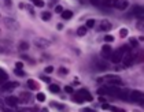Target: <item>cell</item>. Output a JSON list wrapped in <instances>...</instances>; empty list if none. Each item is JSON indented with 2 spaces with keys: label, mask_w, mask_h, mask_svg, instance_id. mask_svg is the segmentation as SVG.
I'll return each mask as SVG.
<instances>
[{
  "label": "cell",
  "mask_w": 144,
  "mask_h": 112,
  "mask_svg": "<svg viewBox=\"0 0 144 112\" xmlns=\"http://www.w3.org/2000/svg\"><path fill=\"white\" fill-rule=\"evenodd\" d=\"M119 92H121V89L117 86H103L100 87V89L98 90L99 94H107V96H114V97H118Z\"/></svg>",
  "instance_id": "1"
},
{
  "label": "cell",
  "mask_w": 144,
  "mask_h": 112,
  "mask_svg": "<svg viewBox=\"0 0 144 112\" xmlns=\"http://www.w3.org/2000/svg\"><path fill=\"white\" fill-rule=\"evenodd\" d=\"M129 100L134 101V103H141L144 100V93L140 90H133V92H131V94H129Z\"/></svg>",
  "instance_id": "2"
},
{
  "label": "cell",
  "mask_w": 144,
  "mask_h": 112,
  "mask_svg": "<svg viewBox=\"0 0 144 112\" xmlns=\"http://www.w3.org/2000/svg\"><path fill=\"white\" fill-rule=\"evenodd\" d=\"M122 57H124V53L121 52V49H117V51H113L111 56H110V60L117 64V63L122 62Z\"/></svg>",
  "instance_id": "3"
},
{
  "label": "cell",
  "mask_w": 144,
  "mask_h": 112,
  "mask_svg": "<svg viewBox=\"0 0 144 112\" xmlns=\"http://www.w3.org/2000/svg\"><path fill=\"white\" fill-rule=\"evenodd\" d=\"M106 79H107V82L110 84V86H119V85H122L121 78H118L115 75H107V77H106Z\"/></svg>",
  "instance_id": "4"
},
{
  "label": "cell",
  "mask_w": 144,
  "mask_h": 112,
  "mask_svg": "<svg viewBox=\"0 0 144 112\" xmlns=\"http://www.w3.org/2000/svg\"><path fill=\"white\" fill-rule=\"evenodd\" d=\"M132 14L136 15L139 19H144V7L143 6H134L132 10Z\"/></svg>",
  "instance_id": "5"
},
{
  "label": "cell",
  "mask_w": 144,
  "mask_h": 112,
  "mask_svg": "<svg viewBox=\"0 0 144 112\" xmlns=\"http://www.w3.org/2000/svg\"><path fill=\"white\" fill-rule=\"evenodd\" d=\"M4 23H6V26L8 29H11V30H15V29H18V22L15 21V19L12 18H7L6 21H4Z\"/></svg>",
  "instance_id": "6"
},
{
  "label": "cell",
  "mask_w": 144,
  "mask_h": 112,
  "mask_svg": "<svg viewBox=\"0 0 144 112\" xmlns=\"http://www.w3.org/2000/svg\"><path fill=\"white\" fill-rule=\"evenodd\" d=\"M17 86H18L17 82H6V84L2 85V90H3V92H10V90L15 89Z\"/></svg>",
  "instance_id": "7"
},
{
  "label": "cell",
  "mask_w": 144,
  "mask_h": 112,
  "mask_svg": "<svg viewBox=\"0 0 144 112\" xmlns=\"http://www.w3.org/2000/svg\"><path fill=\"white\" fill-rule=\"evenodd\" d=\"M19 103V99L15 96H8L7 99H6V104L10 105V107H17Z\"/></svg>",
  "instance_id": "8"
},
{
  "label": "cell",
  "mask_w": 144,
  "mask_h": 112,
  "mask_svg": "<svg viewBox=\"0 0 144 112\" xmlns=\"http://www.w3.org/2000/svg\"><path fill=\"white\" fill-rule=\"evenodd\" d=\"M77 93H78V94H80L81 97H83L84 100H86V101H92V100H93L92 94H91L88 90H85V89H81V90H78V92H77Z\"/></svg>",
  "instance_id": "9"
},
{
  "label": "cell",
  "mask_w": 144,
  "mask_h": 112,
  "mask_svg": "<svg viewBox=\"0 0 144 112\" xmlns=\"http://www.w3.org/2000/svg\"><path fill=\"white\" fill-rule=\"evenodd\" d=\"M111 53H113L111 47H110V45H103V48H102V56H103V57H106V59H110Z\"/></svg>",
  "instance_id": "10"
},
{
  "label": "cell",
  "mask_w": 144,
  "mask_h": 112,
  "mask_svg": "<svg viewBox=\"0 0 144 112\" xmlns=\"http://www.w3.org/2000/svg\"><path fill=\"white\" fill-rule=\"evenodd\" d=\"M133 60H134V56L132 55V53H126L124 57V66L125 67H129L133 64Z\"/></svg>",
  "instance_id": "11"
},
{
  "label": "cell",
  "mask_w": 144,
  "mask_h": 112,
  "mask_svg": "<svg viewBox=\"0 0 144 112\" xmlns=\"http://www.w3.org/2000/svg\"><path fill=\"white\" fill-rule=\"evenodd\" d=\"M35 44L37 47H40V48H47V47H50V41L45 40V38H36L35 40Z\"/></svg>",
  "instance_id": "12"
},
{
  "label": "cell",
  "mask_w": 144,
  "mask_h": 112,
  "mask_svg": "<svg viewBox=\"0 0 144 112\" xmlns=\"http://www.w3.org/2000/svg\"><path fill=\"white\" fill-rule=\"evenodd\" d=\"M129 6L128 2H125V0H117V2H114V7H117L119 10H125Z\"/></svg>",
  "instance_id": "13"
},
{
  "label": "cell",
  "mask_w": 144,
  "mask_h": 112,
  "mask_svg": "<svg viewBox=\"0 0 144 112\" xmlns=\"http://www.w3.org/2000/svg\"><path fill=\"white\" fill-rule=\"evenodd\" d=\"M8 79V75H7V72L4 71L3 69H0V85H3V84H6Z\"/></svg>",
  "instance_id": "14"
},
{
  "label": "cell",
  "mask_w": 144,
  "mask_h": 112,
  "mask_svg": "<svg viewBox=\"0 0 144 112\" xmlns=\"http://www.w3.org/2000/svg\"><path fill=\"white\" fill-rule=\"evenodd\" d=\"M129 94H131V92L129 90H122L119 92V94H118V99H121V100H129Z\"/></svg>",
  "instance_id": "15"
},
{
  "label": "cell",
  "mask_w": 144,
  "mask_h": 112,
  "mask_svg": "<svg viewBox=\"0 0 144 112\" xmlns=\"http://www.w3.org/2000/svg\"><path fill=\"white\" fill-rule=\"evenodd\" d=\"M110 29H111V23L108 21H103L100 23V30H110Z\"/></svg>",
  "instance_id": "16"
},
{
  "label": "cell",
  "mask_w": 144,
  "mask_h": 112,
  "mask_svg": "<svg viewBox=\"0 0 144 112\" xmlns=\"http://www.w3.org/2000/svg\"><path fill=\"white\" fill-rule=\"evenodd\" d=\"M73 17V11H69V10H63V12H62V18L63 19H70Z\"/></svg>",
  "instance_id": "17"
},
{
  "label": "cell",
  "mask_w": 144,
  "mask_h": 112,
  "mask_svg": "<svg viewBox=\"0 0 144 112\" xmlns=\"http://www.w3.org/2000/svg\"><path fill=\"white\" fill-rule=\"evenodd\" d=\"M96 66H98L99 70H107L108 69V64L106 62H98V63H96Z\"/></svg>",
  "instance_id": "18"
},
{
  "label": "cell",
  "mask_w": 144,
  "mask_h": 112,
  "mask_svg": "<svg viewBox=\"0 0 144 112\" xmlns=\"http://www.w3.org/2000/svg\"><path fill=\"white\" fill-rule=\"evenodd\" d=\"M48 89H50V92H52V93H59V92H60L59 86H58V85H54V84H51Z\"/></svg>",
  "instance_id": "19"
},
{
  "label": "cell",
  "mask_w": 144,
  "mask_h": 112,
  "mask_svg": "<svg viewBox=\"0 0 144 112\" xmlns=\"http://www.w3.org/2000/svg\"><path fill=\"white\" fill-rule=\"evenodd\" d=\"M28 86H29V87H30V89H32V90H36V89H38V86H37V84H36V82H35V81H33V79H29V81H28Z\"/></svg>",
  "instance_id": "20"
},
{
  "label": "cell",
  "mask_w": 144,
  "mask_h": 112,
  "mask_svg": "<svg viewBox=\"0 0 144 112\" xmlns=\"http://www.w3.org/2000/svg\"><path fill=\"white\" fill-rule=\"evenodd\" d=\"M73 100L76 101V103H78V104H81V103H84V99L81 97L78 93H76V94H73Z\"/></svg>",
  "instance_id": "21"
},
{
  "label": "cell",
  "mask_w": 144,
  "mask_h": 112,
  "mask_svg": "<svg viewBox=\"0 0 144 112\" xmlns=\"http://www.w3.org/2000/svg\"><path fill=\"white\" fill-rule=\"evenodd\" d=\"M77 34H78V36H85V34H86V27H85V26L78 27V30H77Z\"/></svg>",
  "instance_id": "22"
},
{
  "label": "cell",
  "mask_w": 144,
  "mask_h": 112,
  "mask_svg": "<svg viewBox=\"0 0 144 112\" xmlns=\"http://www.w3.org/2000/svg\"><path fill=\"white\" fill-rule=\"evenodd\" d=\"M93 26H95V19H88V21H86V26L85 27L86 29H88V27L91 29V27H93Z\"/></svg>",
  "instance_id": "23"
},
{
  "label": "cell",
  "mask_w": 144,
  "mask_h": 112,
  "mask_svg": "<svg viewBox=\"0 0 144 112\" xmlns=\"http://www.w3.org/2000/svg\"><path fill=\"white\" fill-rule=\"evenodd\" d=\"M41 18L44 19V21H50V19H51V12H43Z\"/></svg>",
  "instance_id": "24"
},
{
  "label": "cell",
  "mask_w": 144,
  "mask_h": 112,
  "mask_svg": "<svg viewBox=\"0 0 144 112\" xmlns=\"http://www.w3.org/2000/svg\"><path fill=\"white\" fill-rule=\"evenodd\" d=\"M36 99L40 101V103H43V101H45V94H44V93H38V94L36 96Z\"/></svg>",
  "instance_id": "25"
},
{
  "label": "cell",
  "mask_w": 144,
  "mask_h": 112,
  "mask_svg": "<svg viewBox=\"0 0 144 112\" xmlns=\"http://www.w3.org/2000/svg\"><path fill=\"white\" fill-rule=\"evenodd\" d=\"M19 48H21L22 51H26L29 48V44L28 42H21V44H19Z\"/></svg>",
  "instance_id": "26"
},
{
  "label": "cell",
  "mask_w": 144,
  "mask_h": 112,
  "mask_svg": "<svg viewBox=\"0 0 144 112\" xmlns=\"http://www.w3.org/2000/svg\"><path fill=\"white\" fill-rule=\"evenodd\" d=\"M21 97H22V100H23V101L30 100V94H28V93H21Z\"/></svg>",
  "instance_id": "27"
},
{
  "label": "cell",
  "mask_w": 144,
  "mask_h": 112,
  "mask_svg": "<svg viewBox=\"0 0 144 112\" xmlns=\"http://www.w3.org/2000/svg\"><path fill=\"white\" fill-rule=\"evenodd\" d=\"M119 36H121V37H126V36H128V29H121Z\"/></svg>",
  "instance_id": "28"
},
{
  "label": "cell",
  "mask_w": 144,
  "mask_h": 112,
  "mask_svg": "<svg viewBox=\"0 0 144 112\" xmlns=\"http://www.w3.org/2000/svg\"><path fill=\"white\" fill-rule=\"evenodd\" d=\"M111 112H125V109H121V108H117V107H110Z\"/></svg>",
  "instance_id": "29"
},
{
  "label": "cell",
  "mask_w": 144,
  "mask_h": 112,
  "mask_svg": "<svg viewBox=\"0 0 144 112\" xmlns=\"http://www.w3.org/2000/svg\"><path fill=\"white\" fill-rule=\"evenodd\" d=\"M129 42H131L132 47H137V44H139V41L136 40V38H131V40H129Z\"/></svg>",
  "instance_id": "30"
},
{
  "label": "cell",
  "mask_w": 144,
  "mask_h": 112,
  "mask_svg": "<svg viewBox=\"0 0 144 112\" xmlns=\"http://www.w3.org/2000/svg\"><path fill=\"white\" fill-rule=\"evenodd\" d=\"M33 3H35V6H37V7H43V6H44V2H41V0H35Z\"/></svg>",
  "instance_id": "31"
},
{
  "label": "cell",
  "mask_w": 144,
  "mask_h": 112,
  "mask_svg": "<svg viewBox=\"0 0 144 112\" xmlns=\"http://www.w3.org/2000/svg\"><path fill=\"white\" fill-rule=\"evenodd\" d=\"M104 41H106V42H113V41H114V37H113V36H106V37H104Z\"/></svg>",
  "instance_id": "32"
},
{
  "label": "cell",
  "mask_w": 144,
  "mask_h": 112,
  "mask_svg": "<svg viewBox=\"0 0 144 112\" xmlns=\"http://www.w3.org/2000/svg\"><path fill=\"white\" fill-rule=\"evenodd\" d=\"M14 72H15L17 75H19V77H25V72H23L22 70H18V69H15V71H14Z\"/></svg>",
  "instance_id": "33"
},
{
  "label": "cell",
  "mask_w": 144,
  "mask_h": 112,
  "mask_svg": "<svg viewBox=\"0 0 144 112\" xmlns=\"http://www.w3.org/2000/svg\"><path fill=\"white\" fill-rule=\"evenodd\" d=\"M67 72H69V71H67V69H65V67H60V69H59V74H60V75H62V74L66 75Z\"/></svg>",
  "instance_id": "34"
},
{
  "label": "cell",
  "mask_w": 144,
  "mask_h": 112,
  "mask_svg": "<svg viewBox=\"0 0 144 112\" xmlns=\"http://www.w3.org/2000/svg\"><path fill=\"white\" fill-rule=\"evenodd\" d=\"M44 71L47 72V74H50V72L54 71V67H52V66H48V67H45V70H44Z\"/></svg>",
  "instance_id": "35"
},
{
  "label": "cell",
  "mask_w": 144,
  "mask_h": 112,
  "mask_svg": "<svg viewBox=\"0 0 144 112\" xmlns=\"http://www.w3.org/2000/svg\"><path fill=\"white\" fill-rule=\"evenodd\" d=\"M65 90L67 92V93H73V87L71 86H65Z\"/></svg>",
  "instance_id": "36"
},
{
  "label": "cell",
  "mask_w": 144,
  "mask_h": 112,
  "mask_svg": "<svg viewBox=\"0 0 144 112\" xmlns=\"http://www.w3.org/2000/svg\"><path fill=\"white\" fill-rule=\"evenodd\" d=\"M22 67H23V64H22V63L21 62H17V64H15V69H18V70H22Z\"/></svg>",
  "instance_id": "37"
},
{
  "label": "cell",
  "mask_w": 144,
  "mask_h": 112,
  "mask_svg": "<svg viewBox=\"0 0 144 112\" xmlns=\"http://www.w3.org/2000/svg\"><path fill=\"white\" fill-rule=\"evenodd\" d=\"M55 11H56V12H59V14H62V12H63V8H62L60 6H56V8H55Z\"/></svg>",
  "instance_id": "38"
},
{
  "label": "cell",
  "mask_w": 144,
  "mask_h": 112,
  "mask_svg": "<svg viewBox=\"0 0 144 112\" xmlns=\"http://www.w3.org/2000/svg\"><path fill=\"white\" fill-rule=\"evenodd\" d=\"M41 79L44 81V82H48V84H50V82H51V79H50V78H48V77H41Z\"/></svg>",
  "instance_id": "39"
},
{
  "label": "cell",
  "mask_w": 144,
  "mask_h": 112,
  "mask_svg": "<svg viewBox=\"0 0 144 112\" xmlns=\"http://www.w3.org/2000/svg\"><path fill=\"white\" fill-rule=\"evenodd\" d=\"M81 112H95V111L91 108H84V109H81Z\"/></svg>",
  "instance_id": "40"
},
{
  "label": "cell",
  "mask_w": 144,
  "mask_h": 112,
  "mask_svg": "<svg viewBox=\"0 0 144 112\" xmlns=\"http://www.w3.org/2000/svg\"><path fill=\"white\" fill-rule=\"evenodd\" d=\"M102 107H103V109H110V105L108 104H103Z\"/></svg>",
  "instance_id": "41"
},
{
  "label": "cell",
  "mask_w": 144,
  "mask_h": 112,
  "mask_svg": "<svg viewBox=\"0 0 144 112\" xmlns=\"http://www.w3.org/2000/svg\"><path fill=\"white\" fill-rule=\"evenodd\" d=\"M58 29H59V30H62V29H63V25H60V23H59V25H58Z\"/></svg>",
  "instance_id": "42"
},
{
  "label": "cell",
  "mask_w": 144,
  "mask_h": 112,
  "mask_svg": "<svg viewBox=\"0 0 144 112\" xmlns=\"http://www.w3.org/2000/svg\"><path fill=\"white\" fill-rule=\"evenodd\" d=\"M3 112H14V111H12V109H7V108H6V109H3Z\"/></svg>",
  "instance_id": "43"
},
{
  "label": "cell",
  "mask_w": 144,
  "mask_h": 112,
  "mask_svg": "<svg viewBox=\"0 0 144 112\" xmlns=\"http://www.w3.org/2000/svg\"><path fill=\"white\" fill-rule=\"evenodd\" d=\"M140 104H141V105H143V107H144V100H143V101H141V103H140Z\"/></svg>",
  "instance_id": "44"
},
{
  "label": "cell",
  "mask_w": 144,
  "mask_h": 112,
  "mask_svg": "<svg viewBox=\"0 0 144 112\" xmlns=\"http://www.w3.org/2000/svg\"><path fill=\"white\" fill-rule=\"evenodd\" d=\"M43 112H47V111H45V109H44V111H43Z\"/></svg>",
  "instance_id": "45"
}]
</instances>
